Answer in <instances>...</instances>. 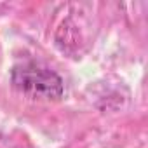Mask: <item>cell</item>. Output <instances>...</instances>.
Instances as JSON below:
<instances>
[{
  "label": "cell",
  "instance_id": "cell-1",
  "mask_svg": "<svg viewBox=\"0 0 148 148\" xmlns=\"http://www.w3.org/2000/svg\"><path fill=\"white\" fill-rule=\"evenodd\" d=\"M12 86L33 99L56 101L63 96L61 77L38 63L18 64L12 70Z\"/></svg>",
  "mask_w": 148,
  "mask_h": 148
}]
</instances>
